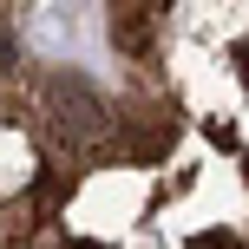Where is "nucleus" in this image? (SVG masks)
Returning <instances> with one entry per match:
<instances>
[{
    "mask_svg": "<svg viewBox=\"0 0 249 249\" xmlns=\"http://www.w3.org/2000/svg\"><path fill=\"white\" fill-rule=\"evenodd\" d=\"M46 99H53V112H59V124H66L72 138H99L105 118H112V112H105V99H99V86L79 79V72H59V79L46 86Z\"/></svg>",
    "mask_w": 249,
    "mask_h": 249,
    "instance_id": "nucleus-1",
    "label": "nucleus"
},
{
    "mask_svg": "<svg viewBox=\"0 0 249 249\" xmlns=\"http://www.w3.org/2000/svg\"><path fill=\"white\" fill-rule=\"evenodd\" d=\"M158 33V7H118L112 13V46L118 53H144Z\"/></svg>",
    "mask_w": 249,
    "mask_h": 249,
    "instance_id": "nucleus-2",
    "label": "nucleus"
}]
</instances>
